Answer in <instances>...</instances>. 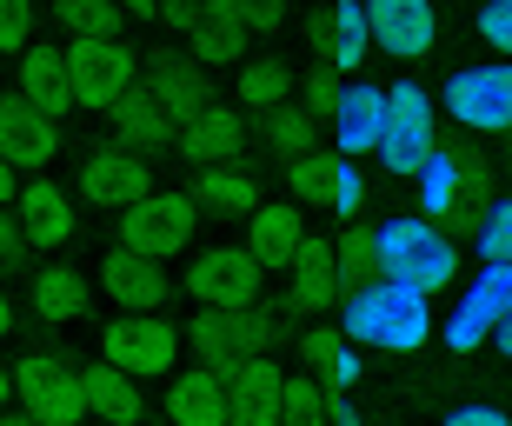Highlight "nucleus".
<instances>
[{
	"label": "nucleus",
	"mask_w": 512,
	"mask_h": 426,
	"mask_svg": "<svg viewBox=\"0 0 512 426\" xmlns=\"http://www.w3.org/2000/svg\"><path fill=\"white\" fill-rule=\"evenodd\" d=\"M433 333V307L426 293L406 280H366L346 293V340L353 347H386V353H413Z\"/></svg>",
	"instance_id": "obj_1"
},
{
	"label": "nucleus",
	"mask_w": 512,
	"mask_h": 426,
	"mask_svg": "<svg viewBox=\"0 0 512 426\" xmlns=\"http://www.w3.org/2000/svg\"><path fill=\"white\" fill-rule=\"evenodd\" d=\"M373 253H380V280H406V287L433 293L453 280V240L433 220H386L373 227Z\"/></svg>",
	"instance_id": "obj_2"
},
{
	"label": "nucleus",
	"mask_w": 512,
	"mask_h": 426,
	"mask_svg": "<svg viewBox=\"0 0 512 426\" xmlns=\"http://www.w3.org/2000/svg\"><path fill=\"white\" fill-rule=\"evenodd\" d=\"M67 80H74V107L114 114L120 100L140 87V60L127 40H74L67 47Z\"/></svg>",
	"instance_id": "obj_3"
},
{
	"label": "nucleus",
	"mask_w": 512,
	"mask_h": 426,
	"mask_svg": "<svg viewBox=\"0 0 512 426\" xmlns=\"http://www.w3.org/2000/svg\"><path fill=\"white\" fill-rule=\"evenodd\" d=\"M386 174H419L426 154H433V94L419 80H399L386 87V120H380V147Z\"/></svg>",
	"instance_id": "obj_4"
},
{
	"label": "nucleus",
	"mask_w": 512,
	"mask_h": 426,
	"mask_svg": "<svg viewBox=\"0 0 512 426\" xmlns=\"http://www.w3.org/2000/svg\"><path fill=\"white\" fill-rule=\"evenodd\" d=\"M14 373V393L20 407H27V420L40 426H74L87 420V387H80V367H67V360H54V353H27Z\"/></svg>",
	"instance_id": "obj_5"
},
{
	"label": "nucleus",
	"mask_w": 512,
	"mask_h": 426,
	"mask_svg": "<svg viewBox=\"0 0 512 426\" xmlns=\"http://www.w3.org/2000/svg\"><path fill=\"white\" fill-rule=\"evenodd\" d=\"M280 340L266 307H207L193 320V353L207 367H233V360H266V347Z\"/></svg>",
	"instance_id": "obj_6"
},
{
	"label": "nucleus",
	"mask_w": 512,
	"mask_h": 426,
	"mask_svg": "<svg viewBox=\"0 0 512 426\" xmlns=\"http://www.w3.org/2000/svg\"><path fill=\"white\" fill-rule=\"evenodd\" d=\"M193 220H200L193 194H147L120 213V247L147 253V260H167V253H180L193 240Z\"/></svg>",
	"instance_id": "obj_7"
},
{
	"label": "nucleus",
	"mask_w": 512,
	"mask_h": 426,
	"mask_svg": "<svg viewBox=\"0 0 512 426\" xmlns=\"http://www.w3.org/2000/svg\"><path fill=\"white\" fill-rule=\"evenodd\" d=\"M499 320H512V267H506V260H486L479 280L466 287V300L453 307V320H446V347L473 353L479 340H493V333H499Z\"/></svg>",
	"instance_id": "obj_8"
},
{
	"label": "nucleus",
	"mask_w": 512,
	"mask_h": 426,
	"mask_svg": "<svg viewBox=\"0 0 512 426\" xmlns=\"http://www.w3.org/2000/svg\"><path fill=\"white\" fill-rule=\"evenodd\" d=\"M446 114H453L459 127H479V134L512 127V60L453 74V80H446Z\"/></svg>",
	"instance_id": "obj_9"
},
{
	"label": "nucleus",
	"mask_w": 512,
	"mask_h": 426,
	"mask_svg": "<svg viewBox=\"0 0 512 426\" xmlns=\"http://www.w3.org/2000/svg\"><path fill=\"white\" fill-rule=\"evenodd\" d=\"M260 260L247 247H207L187 267V293L200 307H253L260 300Z\"/></svg>",
	"instance_id": "obj_10"
},
{
	"label": "nucleus",
	"mask_w": 512,
	"mask_h": 426,
	"mask_svg": "<svg viewBox=\"0 0 512 426\" xmlns=\"http://www.w3.org/2000/svg\"><path fill=\"white\" fill-rule=\"evenodd\" d=\"M286 194L300 200V207H333V213H360L366 200V180L353 174V160L346 154H300L286 160Z\"/></svg>",
	"instance_id": "obj_11"
},
{
	"label": "nucleus",
	"mask_w": 512,
	"mask_h": 426,
	"mask_svg": "<svg viewBox=\"0 0 512 426\" xmlns=\"http://www.w3.org/2000/svg\"><path fill=\"white\" fill-rule=\"evenodd\" d=\"M100 360L120 373H167L173 360H180V333L167 327V320H107V333H100Z\"/></svg>",
	"instance_id": "obj_12"
},
{
	"label": "nucleus",
	"mask_w": 512,
	"mask_h": 426,
	"mask_svg": "<svg viewBox=\"0 0 512 426\" xmlns=\"http://www.w3.org/2000/svg\"><path fill=\"white\" fill-rule=\"evenodd\" d=\"M366 34H373L380 54L419 60V54H433L439 14H433V0H366Z\"/></svg>",
	"instance_id": "obj_13"
},
{
	"label": "nucleus",
	"mask_w": 512,
	"mask_h": 426,
	"mask_svg": "<svg viewBox=\"0 0 512 426\" xmlns=\"http://www.w3.org/2000/svg\"><path fill=\"white\" fill-rule=\"evenodd\" d=\"M80 194L94 200V207L127 213L133 200L153 194V174H147V160L133 154V147H94V154H87V174H80Z\"/></svg>",
	"instance_id": "obj_14"
},
{
	"label": "nucleus",
	"mask_w": 512,
	"mask_h": 426,
	"mask_svg": "<svg viewBox=\"0 0 512 426\" xmlns=\"http://www.w3.org/2000/svg\"><path fill=\"white\" fill-rule=\"evenodd\" d=\"M227 387V426H280V367L273 360H233L220 367Z\"/></svg>",
	"instance_id": "obj_15"
},
{
	"label": "nucleus",
	"mask_w": 512,
	"mask_h": 426,
	"mask_svg": "<svg viewBox=\"0 0 512 426\" xmlns=\"http://www.w3.org/2000/svg\"><path fill=\"white\" fill-rule=\"evenodd\" d=\"M54 147H60L54 114H40L34 100H20V94L0 100V160L7 167H47Z\"/></svg>",
	"instance_id": "obj_16"
},
{
	"label": "nucleus",
	"mask_w": 512,
	"mask_h": 426,
	"mask_svg": "<svg viewBox=\"0 0 512 426\" xmlns=\"http://www.w3.org/2000/svg\"><path fill=\"white\" fill-rule=\"evenodd\" d=\"M173 140H180V154L200 160V167H233L240 147H247V120H240V107H200Z\"/></svg>",
	"instance_id": "obj_17"
},
{
	"label": "nucleus",
	"mask_w": 512,
	"mask_h": 426,
	"mask_svg": "<svg viewBox=\"0 0 512 426\" xmlns=\"http://www.w3.org/2000/svg\"><path fill=\"white\" fill-rule=\"evenodd\" d=\"M147 94L160 100V114L173 120V134H180V127H187V120L200 114V107H213L207 74H200V60H180V54H160V60H153Z\"/></svg>",
	"instance_id": "obj_18"
},
{
	"label": "nucleus",
	"mask_w": 512,
	"mask_h": 426,
	"mask_svg": "<svg viewBox=\"0 0 512 426\" xmlns=\"http://www.w3.org/2000/svg\"><path fill=\"white\" fill-rule=\"evenodd\" d=\"M479 194V167H473V154H453V147H446V154H426V167H419V207L426 213H446V220H453L459 207H466V200Z\"/></svg>",
	"instance_id": "obj_19"
},
{
	"label": "nucleus",
	"mask_w": 512,
	"mask_h": 426,
	"mask_svg": "<svg viewBox=\"0 0 512 426\" xmlns=\"http://www.w3.org/2000/svg\"><path fill=\"white\" fill-rule=\"evenodd\" d=\"M187 34H193V54L207 60V67H220V60L247 54L253 27H247V14H240V0H200L193 20H187Z\"/></svg>",
	"instance_id": "obj_20"
},
{
	"label": "nucleus",
	"mask_w": 512,
	"mask_h": 426,
	"mask_svg": "<svg viewBox=\"0 0 512 426\" xmlns=\"http://www.w3.org/2000/svg\"><path fill=\"white\" fill-rule=\"evenodd\" d=\"M380 120H386V87H340V107H333V154H373L380 147Z\"/></svg>",
	"instance_id": "obj_21"
},
{
	"label": "nucleus",
	"mask_w": 512,
	"mask_h": 426,
	"mask_svg": "<svg viewBox=\"0 0 512 426\" xmlns=\"http://www.w3.org/2000/svg\"><path fill=\"white\" fill-rule=\"evenodd\" d=\"M100 280H107V293H114L127 313H153L160 300H167V273H160V260H147V253H127V247L107 253Z\"/></svg>",
	"instance_id": "obj_22"
},
{
	"label": "nucleus",
	"mask_w": 512,
	"mask_h": 426,
	"mask_svg": "<svg viewBox=\"0 0 512 426\" xmlns=\"http://www.w3.org/2000/svg\"><path fill=\"white\" fill-rule=\"evenodd\" d=\"M313 47H320V60L340 74V67H360L366 47H373V34H366V0H333L320 14V27H313Z\"/></svg>",
	"instance_id": "obj_23"
},
{
	"label": "nucleus",
	"mask_w": 512,
	"mask_h": 426,
	"mask_svg": "<svg viewBox=\"0 0 512 426\" xmlns=\"http://www.w3.org/2000/svg\"><path fill=\"white\" fill-rule=\"evenodd\" d=\"M20 240L27 247H67L74 240V200L60 194L54 180H34L27 194H20Z\"/></svg>",
	"instance_id": "obj_24"
},
{
	"label": "nucleus",
	"mask_w": 512,
	"mask_h": 426,
	"mask_svg": "<svg viewBox=\"0 0 512 426\" xmlns=\"http://www.w3.org/2000/svg\"><path fill=\"white\" fill-rule=\"evenodd\" d=\"M80 387H87V413H100L107 426H140V413H147L140 380H133V373H120V367H107V360L80 367Z\"/></svg>",
	"instance_id": "obj_25"
},
{
	"label": "nucleus",
	"mask_w": 512,
	"mask_h": 426,
	"mask_svg": "<svg viewBox=\"0 0 512 426\" xmlns=\"http://www.w3.org/2000/svg\"><path fill=\"white\" fill-rule=\"evenodd\" d=\"M167 420L173 426H227V387H220V367L180 373L173 393H167Z\"/></svg>",
	"instance_id": "obj_26"
},
{
	"label": "nucleus",
	"mask_w": 512,
	"mask_h": 426,
	"mask_svg": "<svg viewBox=\"0 0 512 426\" xmlns=\"http://www.w3.org/2000/svg\"><path fill=\"white\" fill-rule=\"evenodd\" d=\"M306 247V220L293 207H253V233H247V253L260 260V267H293Z\"/></svg>",
	"instance_id": "obj_27"
},
{
	"label": "nucleus",
	"mask_w": 512,
	"mask_h": 426,
	"mask_svg": "<svg viewBox=\"0 0 512 426\" xmlns=\"http://www.w3.org/2000/svg\"><path fill=\"white\" fill-rule=\"evenodd\" d=\"M20 100H34L40 114H67L74 107V80H67V54L60 47H27L20 60Z\"/></svg>",
	"instance_id": "obj_28"
},
{
	"label": "nucleus",
	"mask_w": 512,
	"mask_h": 426,
	"mask_svg": "<svg viewBox=\"0 0 512 426\" xmlns=\"http://www.w3.org/2000/svg\"><path fill=\"white\" fill-rule=\"evenodd\" d=\"M340 300V267H333V247L326 240H306L300 260H293V307L300 313H320Z\"/></svg>",
	"instance_id": "obj_29"
},
{
	"label": "nucleus",
	"mask_w": 512,
	"mask_h": 426,
	"mask_svg": "<svg viewBox=\"0 0 512 426\" xmlns=\"http://www.w3.org/2000/svg\"><path fill=\"white\" fill-rule=\"evenodd\" d=\"M114 127H120V147H133V154H147V147H167V140H173V120L160 114V100H153L147 87H133V94L114 107Z\"/></svg>",
	"instance_id": "obj_30"
},
{
	"label": "nucleus",
	"mask_w": 512,
	"mask_h": 426,
	"mask_svg": "<svg viewBox=\"0 0 512 426\" xmlns=\"http://www.w3.org/2000/svg\"><path fill=\"white\" fill-rule=\"evenodd\" d=\"M34 313L47 327H74L80 313H87V280L74 267H40L34 280Z\"/></svg>",
	"instance_id": "obj_31"
},
{
	"label": "nucleus",
	"mask_w": 512,
	"mask_h": 426,
	"mask_svg": "<svg viewBox=\"0 0 512 426\" xmlns=\"http://www.w3.org/2000/svg\"><path fill=\"white\" fill-rule=\"evenodd\" d=\"M193 207L253 213V207H260V180H253L247 167H200V180H193Z\"/></svg>",
	"instance_id": "obj_32"
},
{
	"label": "nucleus",
	"mask_w": 512,
	"mask_h": 426,
	"mask_svg": "<svg viewBox=\"0 0 512 426\" xmlns=\"http://www.w3.org/2000/svg\"><path fill=\"white\" fill-rule=\"evenodd\" d=\"M306 367H313V380L320 387H333V393H346L353 380H360V353H353V340H340L333 327H320V333H306Z\"/></svg>",
	"instance_id": "obj_33"
},
{
	"label": "nucleus",
	"mask_w": 512,
	"mask_h": 426,
	"mask_svg": "<svg viewBox=\"0 0 512 426\" xmlns=\"http://www.w3.org/2000/svg\"><path fill=\"white\" fill-rule=\"evenodd\" d=\"M313 127H320V120L286 100V107H273V114H266V147H273L280 160H300V154H313Z\"/></svg>",
	"instance_id": "obj_34"
},
{
	"label": "nucleus",
	"mask_w": 512,
	"mask_h": 426,
	"mask_svg": "<svg viewBox=\"0 0 512 426\" xmlns=\"http://www.w3.org/2000/svg\"><path fill=\"white\" fill-rule=\"evenodd\" d=\"M286 94H293V74H286L280 60H247V74H240V107L273 114V107H286Z\"/></svg>",
	"instance_id": "obj_35"
},
{
	"label": "nucleus",
	"mask_w": 512,
	"mask_h": 426,
	"mask_svg": "<svg viewBox=\"0 0 512 426\" xmlns=\"http://www.w3.org/2000/svg\"><path fill=\"white\" fill-rule=\"evenodd\" d=\"M333 267H340V293L366 287V280H380V253H373V233L353 227L340 247H333Z\"/></svg>",
	"instance_id": "obj_36"
},
{
	"label": "nucleus",
	"mask_w": 512,
	"mask_h": 426,
	"mask_svg": "<svg viewBox=\"0 0 512 426\" xmlns=\"http://www.w3.org/2000/svg\"><path fill=\"white\" fill-rule=\"evenodd\" d=\"M54 14H60V27H67L74 40H120V14L107 7V0H60Z\"/></svg>",
	"instance_id": "obj_37"
},
{
	"label": "nucleus",
	"mask_w": 512,
	"mask_h": 426,
	"mask_svg": "<svg viewBox=\"0 0 512 426\" xmlns=\"http://www.w3.org/2000/svg\"><path fill=\"white\" fill-rule=\"evenodd\" d=\"M326 420H333V413H326L313 380H286L280 387V426H326Z\"/></svg>",
	"instance_id": "obj_38"
},
{
	"label": "nucleus",
	"mask_w": 512,
	"mask_h": 426,
	"mask_svg": "<svg viewBox=\"0 0 512 426\" xmlns=\"http://www.w3.org/2000/svg\"><path fill=\"white\" fill-rule=\"evenodd\" d=\"M479 253H486V260H506V267H512V200L486 207V220H479Z\"/></svg>",
	"instance_id": "obj_39"
},
{
	"label": "nucleus",
	"mask_w": 512,
	"mask_h": 426,
	"mask_svg": "<svg viewBox=\"0 0 512 426\" xmlns=\"http://www.w3.org/2000/svg\"><path fill=\"white\" fill-rule=\"evenodd\" d=\"M34 34V7L27 0H0V54H20Z\"/></svg>",
	"instance_id": "obj_40"
},
{
	"label": "nucleus",
	"mask_w": 512,
	"mask_h": 426,
	"mask_svg": "<svg viewBox=\"0 0 512 426\" xmlns=\"http://www.w3.org/2000/svg\"><path fill=\"white\" fill-rule=\"evenodd\" d=\"M333 107H340V74H333V67H320V74L306 80V114H313V120H333Z\"/></svg>",
	"instance_id": "obj_41"
},
{
	"label": "nucleus",
	"mask_w": 512,
	"mask_h": 426,
	"mask_svg": "<svg viewBox=\"0 0 512 426\" xmlns=\"http://www.w3.org/2000/svg\"><path fill=\"white\" fill-rule=\"evenodd\" d=\"M479 34L493 40L499 54H512V0L506 7H479Z\"/></svg>",
	"instance_id": "obj_42"
},
{
	"label": "nucleus",
	"mask_w": 512,
	"mask_h": 426,
	"mask_svg": "<svg viewBox=\"0 0 512 426\" xmlns=\"http://www.w3.org/2000/svg\"><path fill=\"white\" fill-rule=\"evenodd\" d=\"M286 7H293V0H240V14H247L253 34H273V27L286 20Z\"/></svg>",
	"instance_id": "obj_43"
},
{
	"label": "nucleus",
	"mask_w": 512,
	"mask_h": 426,
	"mask_svg": "<svg viewBox=\"0 0 512 426\" xmlns=\"http://www.w3.org/2000/svg\"><path fill=\"white\" fill-rule=\"evenodd\" d=\"M446 426H512L499 407H459V413H446Z\"/></svg>",
	"instance_id": "obj_44"
},
{
	"label": "nucleus",
	"mask_w": 512,
	"mask_h": 426,
	"mask_svg": "<svg viewBox=\"0 0 512 426\" xmlns=\"http://www.w3.org/2000/svg\"><path fill=\"white\" fill-rule=\"evenodd\" d=\"M193 7H200V0H153V20H167V27H187Z\"/></svg>",
	"instance_id": "obj_45"
},
{
	"label": "nucleus",
	"mask_w": 512,
	"mask_h": 426,
	"mask_svg": "<svg viewBox=\"0 0 512 426\" xmlns=\"http://www.w3.org/2000/svg\"><path fill=\"white\" fill-rule=\"evenodd\" d=\"M14 253H20V227H14V220H7V213H0V267H7Z\"/></svg>",
	"instance_id": "obj_46"
},
{
	"label": "nucleus",
	"mask_w": 512,
	"mask_h": 426,
	"mask_svg": "<svg viewBox=\"0 0 512 426\" xmlns=\"http://www.w3.org/2000/svg\"><path fill=\"white\" fill-rule=\"evenodd\" d=\"M114 14H153V0H107Z\"/></svg>",
	"instance_id": "obj_47"
},
{
	"label": "nucleus",
	"mask_w": 512,
	"mask_h": 426,
	"mask_svg": "<svg viewBox=\"0 0 512 426\" xmlns=\"http://www.w3.org/2000/svg\"><path fill=\"white\" fill-rule=\"evenodd\" d=\"M7 200H14V167L0 160V207H7Z\"/></svg>",
	"instance_id": "obj_48"
},
{
	"label": "nucleus",
	"mask_w": 512,
	"mask_h": 426,
	"mask_svg": "<svg viewBox=\"0 0 512 426\" xmlns=\"http://www.w3.org/2000/svg\"><path fill=\"white\" fill-rule=\"evenodd\" d=\"M326 426H366V420H360L353 407H333V420H326Z\"/></svg>",
	"instance_id": "obj_49"
},
{
	"label": "nucleus",
	"mask_w": 512,
	"mask_h": 426,
	"mask_svg": "<svg viewBox=\"0 0 512 426\" xmlns=\"http://www.w3.org/2000/svg\"><path fill=\"white\" fill-rule=\"evenodd\" d=\"M7 327H14V307H7V293H0V340H7Z\"/></svg>",
	"instance_id": "obj_50"
},
{
	"label": "nucleus",
	"mask_w": 512,
	"mask_h": 426,
	"mask_svg": "<svg viewBox=\"0 0 512 426\" xmlns=\"http://www.w3.org/2000/svg\"><path fill=\"white\" fill-rule=\"evenodd\" d=\"M499 347H506V353H512V320H499Z\"/></svg>",
	"instance_id": "obj_51"
},
{
	"label": "nucleus",
	"mask_w": 512,
	"mask_h": 426,
	"mask_svg": "<svg viewBox=\"0 0 512 426\" xmlns=\"http://www.w3.org/2000/svg\"><path fill=\"white\" fill-rule=\"evenodd\" d=\"M7 393H14V373H7V367H0V400H7Z\"/></svg>",
	"instance_id": "obj_52"
},
{
	"label": "nucleus",
	"mask_w": 512,
	"mask_h": 426,
	"mask_svg": "<svg viewBox=\"0 0 512 426\" xmlns=\"http://www.w3.org/2000/svg\"><path fill=\"white\" fill-rule=\"evenodd\" d=\"M0 426H40V420H20V413H14V420H0Z\"/></svg>",
	"instance_id": "obj_53"
},
{
	"label": "nucleus",
	"mask_w": 512,
	"mask_h": 426,
	"mask_svg": "<svg viewBox=\"0 0 512 426\" xmlns=\"http://www.w3.org/2000/svg\"><path fill=\"white\" fill-rule=\"evenodd\" d=\"M486 7H506V0H486Z\"/></svg>",
	"instance_id": "obj_54"
}]
</instances>
